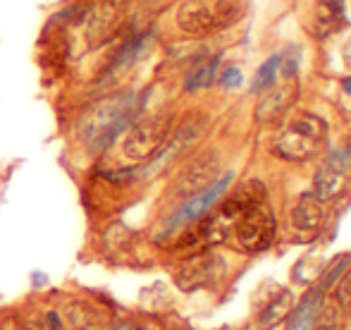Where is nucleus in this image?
I'll use <instances>...</instances> for the list:
<instances>
[{
	"instance_id": "nucleus-1",
	"label": "nucleus",
	"mask_w": 351,
	"mask_h": 330,
	"mask_svg": "<svg viewBox=\"0 0 351 330\" xmlns=\"http://www.w3.org/2000/svg\"><path fill=\"white\" fill-rule=\"evenodd\" d=\"M328 139V125L323 117L311 113H296L285 122L273 141V151L287 161H308Z\"/></svg>"
},
{
	"instance_id": "nucleus-2",
	"label": "nucleus",
	"mask_w": 351,
	"mask_h": 330,
	"mask_svg": "<svg viewBox=\"0 0 351 330\" xmlns=\"http://www.w3.org/2000/svg\"><path fill=\"white\" fill-rule=\"evenodd\" d=\"M134 120V106L132 98H110L88 113L82 122V139L91 151H103L130 127Z\"/></svg>"
},
{
	"instance_id": "nucleus-3",
	"label": "nucleus",
	"mask_w": 351,
	"mask_h": 330,
	"mask_svg": "<svg viewBox=\"0 0 351 330\" xmlns=\"http://www.w3.org/2000/svg\"><path fill=\"white\" fill-rule=\"evenodd\" d=\"M239 0H186L177 10V27L189 36H208L241 17Z\"/></svg>"
},
{
	"instance_id": "nucleus-4",
	"label": "nucleus",
	"mask_w": 351,
	"mask_h": 330,
	"mask_svg": "<svg viewBox=\"0 0 351 330\" xmlns=\"http://www.w3.org/2000/svg\"><path fill=\"white\" fill-rule=\"evenodd\" d=\"M172 115H151L134 122L122 141V154L125 158L143 163V161L156 158L162 151V146L170 139Z\"/></svg>"
},
{
	"instance_id": "nucleus-5",
	"label": "nucleus",
	"mask_w": 351,
	"mask_h": 330,
	"mask_svg": "<svg viewBox=\"0 0 351 330\" xmlns=\"http://www.w3.org/2000/svg\"><path fill=\"white\" fill-rule=\"evenodd\" d=\"M225 261L217 254L210 251H194L186 259L180 261L175 270H172V278H175L177 287L184 290V292H196V290L213 287L215 283H220L222 275H225Z\"/></svg>"
},
{
	"instance_id": "nucleus-6",
	"label": "nucleus",
	"mask_w": 351,
	"mask_h": 330,
	"mask_svg": "<svg viewBox=\"0 0 351 330\" xmlns=\"http://www.w3.org/2000/svg\"><path fill=\"white\" fill-rule=\"evenodd\" d=\"M230 182H232V172H225V177L215 180L210 187H206L204 191H199V194H194V196H189L186 201H182L180 209H177L175 213L167 218L165 228H162V235H170L172 230L182 228V225H189V223H194V220L204 218L213 206L217 204V199H220V196L227 191Z\"/></svg>"
},
{
	"instance_id": "nucleus-7",
	"label": "nucleus",
	"mask_w": 351,
	"mask_h": 330,
	"mask_svg": "<svg viewBox=\"0 0 351 330\" xmlns=\"http://www.w3.org/2000/svg\"><path fill=\"white\" fill-rule=\"evenodd\" d=\"M351 172V149L337 151L323 163L313 180V194L320 201H330L337 194H342L349 185Z\"/></svg>"
},
{
	"instance_id": "nucleus-8",
	"label": "nucleus",
	"mask_w": 351,
	"mask_h": 330,
	"mask_svg": "<svg viewBox=\"0 0 351 330\" xmlns=\"http://www.w3.org/2000/svg\"><path fill=\"white\" fill-rule=\"evenodd\" d=\"M282 67H285V75L280 80V86H273L265 98L258 106V120H275L280 117L287 108L294 103V98L299 96V82H296V65L294 60H285L282 58Z\"/></svg>"
},
{
	"instance_id": "nucleus-9",
	"label": "nucleus",
	"mask_w": 351,
	"mask_h": 330,
	"mask_svg": "<svg viewBox=\"0 0 351 330\" xmlns=\"http://www.w3.org/2000/svg\"><path fill=\"white\" fill-rule=\"evenodd\" d=\"M217 177V158L215 156H201L196 158L194 163L186 167L184 172L180 175L175 185V196H180L182 201H186L189 196L204 191L206 187H210Z\"/></svg>"
},
{
	"instance_id": "nucleus-10",
	"label": "nucleus",
	"mask_w": 351,
	"mask_h": 330,
	"mask_svg": "<svg viewBox=\"0 0 351 330\" xmlns=\"http://www.w3.org/2000/svg\"><path fill=\"white\" fill-rule=\"evenodd\" d=\"M323 220H325L323 201L315 194H304L289 213L291 230L301 235H315L320 230V225H323Z\"/></svg>"
},
{
	"instance_id": "nucleus-11",
	"label": "nucleus",
	"mask_w": 351,
	"mask_h": 330,
	"mask_svg": "<svg viewBox=\"0 0 351 330\" xmlns=\"http://www.w3.org/2000/svg\"><path fill=\"white\" fill-rule=\"evenodd\" d=\"M291 292L285 287H275V292L270 297H265L261 302V309L256 314V321H258L261 330H268L273 326H278L280 321H285L291 311Z\"/></svg>"
},
{
	"instance_id": "nucleus-12",
	"label": "nucleus",
	"mask_w": 351,
	"mask_h": 330,
	"mask_svg": "<svg viewBox=\"0 0 351 330\" xmlns=\"http://www.w3.org/2000/svg\"><path fill=\"white\" fill-rule=\"evenodd\" d=\"M342 24H344V0H318L311 32L315 36H328V34H332Z\"/></svg>"
},
{
	"instance_id": "nucleus-13",
	"label": "nucleus",
	"mask_w": 351,
	"mask_h": 330,
	"mask_svg": "<svg viewBox=\"0 0 351 330\" xmlns=\"http://www.w3.org/2000/svg\"><path fill=\"white\" fill-rule=\"evenodd\" d=\"M320 307H323V292L320 290H311L304 299L299 302V307L294 311H289V330H313V321L318 316Z\"/></svg>"
},
{
	"instance_id": "nucleus-14",
	"label": "nucleus",
	"mask_w": 351,
	"mask_h": 330,
	"mask_svg": "<svg viewBox=\"0 0 351 330\" xmlns=\"http://www.w3.org/2000/svg\"><path fill=\"white\" fill-rule=\"evenodd\" d=\"M217 65H220V60H217V58H206V60L196 62V65L189 70V75H186V80H184L186 91L208 89L210 84L217 80Z\"/></svg>"
},
{
	"instance_id": "nucleus-15",
	"label": "nucleus",
	"mask_w": 351,
	"mask_h": 330,
	"mask_svg": "<svg viewBox=\"0 0 351 330\" xmlns=\"http://www.w3.org/2000/svg\"><path fill=\"white\" fill-rule=\"evenodd\" d=\"M280 67H282V56H273L265 65H261L258 72H256V80L251 84V89H254V91H265V89H270L278 82Z\"/></svg>"
},
{
	"instance_id": "nucleus-16",
	"label": "nucleus",
	"mask_w": 351,
	"mask_h": 330,
	"mask_svg": "<svg viewBox=\"0 0 351 330\" xmlns=\"http://www.w3.org/2000/svg\"><path fill=\"white\" fill-rule=\"evenodd\" d=\"M313 330H339V304H323L313 321Z\"/></svg>"
},
{
	"instance_id": "nucleus-17",
	"label": "nucleus",
	"mask_w": 351,
	"mask_h": 330,
	"mask_svg": "<svg viewBox=\"0 0 351 330\" xmlns=\"http://www.w3.org/2000/svg\"><path fill=\"white\" fill-rule=\"evenodd\" d=\"M335 302H337L342 309H349L351 307V268L342 275V280H339L337 290H335Z\"/></svg>"
},
{
	"instance_id": "nucleus-18",
	"label": "nucleus",
	"mask_w": 351,
	"mask_h": 330,
	"mask_svg": "<svg viewBox=\"0 0 351 330\" xmlns=\"http://www.w3.org/2000/svg\"><path fill=\"white\" fill-rule=\"evenodd\" d=\"M22 330H56L48 323V316H41V314H29L22 321Z\"/></svg>"
},
{
	"instance_id": "nucleus-19",
	"label": "nucleus",
	"mask_w": 351,
	"mask_h": 330,
	"mask_svg": "<svg viewBox=\"0 0 351 330\" xmlns=\"http://www.w3.org/2000/svg\"><path fill=\"white\" fill-rule=\"evenodd\" d=\"M241 70L239 67H227V70H222V75H220V84L222 86H227V89H237V86H241Z\"/></svg>"
},
{
	"instance_id": "nucleus-20",
	"label": "nucleus",
	"mask_w": 351,
	"mask_h": 330,
	"mask_svg": "<svg viewBox=\"0 0 351 330\" xmlns=\"http://www.w3.org/2000/svg\"><path fill=\"white\" fill-rule=\"evenodd\" d=\"M29 283H32L34 290H43V287H48L51 278H48L46 270H32V273H29Z\"/></svg>"
},
{
	"instance_id": "nucleus-21",
	"label": "nucleus",
	"mask_w": 351,
	"mask_h": 330,
	"mask_svg": "<svg viewBox=\"0 0 351 330\" xmlns=\"http://www.w3.org/2000/svg\"><path fill=\"white\" fill-rule=\"evenodd\" d=\"M0 330H22V323L14 316H10V314H3L0 316Z\"/></svg>"
},
{
	"instance_id": "nucleus-22",
	"label": "nucleus",
	"mask_w": 351,
	"mask_h": 330,
	"mask_svg": "<svg viewBox=\"0 0 351 330\" xmlns=\"http://www.w3.org/2000/svg\"><path fill=\"white\" fill-rule=\"evenodd\" d=\"M344 91H347L349 96H351V77H347V80H344Z\"/></svg>"
},
{
	"instance_id": "nucleus-23",
	"label": "nucleus",
	"mask_w": 351,
	"mask_h": 330,
	"mask_svg": "<svg viewBox=\"0 0 351 330\" xmlns=\"http://www.w3.org/2000/svg\"><path fill=\"white\" fill-rule=\"evenodd\" d=\"M141 330H167V328H162V326H148V328H141Z\"/></svg>"
}]
</instances>
